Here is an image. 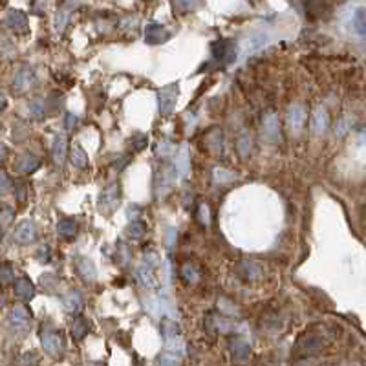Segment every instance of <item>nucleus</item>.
Wrapping results in <instances>:
<instances>
[{
  "instance_id": "nucleus-14",
  "label": "nucleus",
  "mask_w": 366,
  "mask_h": 366,
  "mask_svg": "<svg viewBox=\"0 0 366 366\" xmlns=\"http://www.w3.org/2000/svg\"><path fill=\"white\" fill-rule=\"evenodd\" d=\"M35 84V72L31 68H21L17 73H15V79H13V86L18 93H24L31 88Z\"/></svg>"
},
{
  "instance_id": "nucleus-35",
  "label": "nucleus",
  "mask_w": 366,
  "mask_h": 366,
  "mask_svg": "<svg viewBox=\"0 0 366 366\" xmlns=\"http://www.w3.org/2000/svg\"><path fill=\"white\" fill-rule=\"evenodd\" d=\"M145 231H147V225H145L141 220H136V222L128 223L126 235H128V238H130V240H139V238L145 235Z\"/></svg>"
},
{
  "instance_id": "nucleus-3",
  "label": "nucleus",
  "mask_w": 366,
  "mask_h": 366,
  "mask_svg": "<svg viewBox=\"0 0 366 366\" xmlns=\"http://www.w3.org/2000/svg\"><path fill=\"white\" fill-rule=\"evenodd\" d=\"M30 326H31L30 312L24 306L13 307L11 312H9V328L17 335H26V333L30 332Z\"/></svg>"
},
{
  "instance_id": "nucleus-32",
  "label": "nucleus",
  "mask_w": 366,
  "mask_h": 366,
  "mask_svg": "<svg viewBox=\"0 0 366 366\" xmlns=\"http://www.w3.org/2000/svg\"><path fill=\"white\" fill-rule=\"evenodd\" d=\"M178 150V145L172 143V141H168V139H165V141H160L156 147V154L161 158V160H168V158H172L174 154H176Z\"/></svg>"
},
{
  "instance_id": "nucleus-31",
  "label": "nucleus",
  "mask_w": 366,
  "mask_h": 366,
  "mask_svg": "<svg viewBox=\"0 0 366 366\" xmlns=\"http://www.w3.org/2000/svg\"><path fill=\"white\" fill-rule=\"evenodd\" d=\"M115 260L119 262L121 267H128V265H130L132 253H130V247H128L125 242H119L118 247H115Z\"/></svg>"
},
{
  "instance_id": "nucleus-2",
  "label": "nucleus",
  "mask_w": 366,
  "mask_h": 366,
  "mask_svg": "<svg viewBox=\"0 0 366 366\" xmlns=\"http://www.w3.org/2000/svg\"><path fill=\"white\" fill-rule=\"evenodd\" d=\"M210 55H213V59H215L218 64H222V66H227V64L235 63V59H236L235 41L222 38V41L213 42V44H210Z\"/></svg>"
},
{
  "instance_id": "nucleus-5",
  "label": "nucleus",
  "mask_w": 366,
  "mask_h": 366,
  "mask_svg": "<svg viewBox=\"0 0 366 366\" xmlns=\"http://www.w3.org/2000/svg\"><path fill=\"white\" fill-rule=\"evenodd\" d=\"M178 93H180V88H178V83L174 84H167L161 90H158V110L161 114L167 115L170 114L176 106V99Z\"/></svg>"
},
{
  "instance_id": "nucleus-36",
  "label": "nucleus",
  "mask_w": 366,
  "mask_h": 366,
  "mask_svg": "<svg viewBox=\"0 0 366 366\" xmlns=\"http://www.w3.org/2000/svg\"><path fill=\"white\" fill-rule=\"evenodd\" d=\"M70 21H72V13L70 11H66V9L57 11L55 13V30L59 31V33H63L68 28V24H70Z\"/></svg>"
},
{
  "instance_id": "nucleus-18",
  "label": "nucleus",
  "mask_w": 366,
  "mask_h": 366,
  "mask_svg": "<svg viewBox=\"0 0 366 366\" xmlns=\"http://www.w3.org/2000/svg\"><path fill=\"white\" fill-rule=\"evenodd\" d=\"M61 304H63V310L68 315H75L83 307V295L79 291H68L63 297V300H61Z\"/></svg>"
},
{
  "instance_id": "nucleus-20",
  "label": "nucleus",
  "mask_w": 366,
  "mask_h": 366,
  "mask_svg": "<svg viewBox=\"0 0 366 366\" xmlns=\"http://www.w3.org/2000/svg\"><path fill=\"white\" fill-rule=\"evenodd\" d=\"M328 126H330L328 112H326L322 106H317L315 112H313V115H312V132L317 136H320L328 130Z\"/></svg>"
},
{
  "instance_id": "nucleus-13",
  "label": "nucleus",
  "mask_w": 366,
  "mask_h": 366,
  "mask_svg": "<svg viewBox=\"0 0 366 366\" xmlns=\"http://www.w3.org/2000/svg\"><path fill=\"white\" fill-rule=\"evenodd\" d=\"M262 128H264V136L267 141L271 143H277L280 139V125H278V115L269 112L265 114L264 119H262Z\"/></svg>"
},
{
  "instance_id": "nucleus-28",
  "label": "nucleus",
  "mask_w": 366,
  "mask_h": 366,
  "mask_svg": "<svg viewBox=\"0 0 366 366\" xmlns=\"http://www.w3.org/2000/svg\"><path fill=\"white\" fill-rule=\"evenodd\" d=\"M180 273L187 284H198L200 277H202V275H200V269L192 264V262H185V264L181 265Z\"/></svg>"
},
{
  "instance_id": "nucleus-11",
  "label": "nucleus",
  "mask_w": 366,
  "mask_h": 366,
  "mask_svg": "<svg viewBox=\"0 0 366 366\" xmlns=\"http://www.w3.org/2000/svg\"><path fill=\"white\" fill-rule=\"evenodd\" d=\"M118 205H119V183L114 181V183H110L101 192V196H99V209L110 213V210H114Z\"/></svg>"
},
{
  "instance_id": "nucleus-1",
  "label": "nucleus",
  "mask_w": 366,
  "mask_h": 366,
  "mask_svg": "<svg viewBox=\"0 0 366 366\" xmlns=\"http://www.w3.org/2000/svg\"><path fill=\"white\" fill-rule=\"evenodd\" d=\"M160 264V257H158L154 251H148L145 253L143 260L141 264L138 265V269H136V280L141 287L145 290H154L156 287V277H154V269L158 267Z\"/></svg>"
},
{
  "instance_id": "nucleus-48",
  "label": "nucleus",
  "mask_w": 366,
  "mask_h": 366,
  "mask_svg": "<svg viewBox=\"0 0 366 366\" xmlns=\"http://www.w3.org/2000/svg\"><path fill=\"white\" fill-rule=\"evenodd\" d=\"M15 194H17V200L18 202H24L26 200V192H28V189H26V183L24 181H18V183H15Z\"/></svg>"
},
{
  "instance_id": "nucleus-25",
  "label": "nucleus",
  "mask_w": 366,
  "mask_h": 366,
  "mask_svg": "<svg viewBox=\"0 0 366 366\" xmlns=\"http://www.w3.org/2000/svg\"><path fill=\"white\" fill-rule=\"evenodd\" d=\"M160 330H161V335H163V341L167 342V344L178 341L180 328H178V324L174 322V320H170V319L161 320V322H160Z\"/></svg>"
},
{
  "instance_id": "nucleus-26",
  "label": "nucleus",
  "mask_w": 366,
  "mask_h": 366,
  "mask_svg": "<svg viewBox=\"0 0 366 366\" xmlns=\"http://www.w3.org/2000/svg\"><path fill=\"white\" fill-rule=\"evenodd\" d=\"M38 167H41V160H38L37 156H33V154H22L21 160H18V163H17V168L22 174L35 172Z\"/></svg>"
},
{
  "instance_id": "nucleus-10",
  "label": "nucleus",
  "mask_w": 366,
  "mask_h": 366,
  "mask_svg": "<svg viewBox=\"0 0 366 366\" xmlns=\"http://www.w3.org/2000/svg\"><path fill=\"white\" fill-rule=\"evenodd\" d=\"M35 238H37V225H35L33 220H24L13 231V240L21 245L31 244V242H35Z\"/></svg>"
},
{
  "instance_id": "nucleus-33",
  "label": "nucleus",
  "mask_w": 366,
  "mask_h": 366,
  "mask_svg": "<svg viewBox=\"0 0 366 366\" xmlns=\"http://www.w3.org/2000/svg\"><path fill=\"white\" fill-rule=\"evenodd\" d=\"M352 26H354V31L357 35H366V8H361L354 13Z\"/></svg>"
},
{
  "instance_id": "nucleus-34",
  "label": "nucleus",
  "mask_w": 366,
  "mask_h": 366,
  "mask_svg": "<svg viewBox=\"0 0 366 366\" xmlns=\"http://www.w3.org/2000/svg\"><path fill=\"white\" fill-rule=\"evenodd\" d=\"M236 150H238V156L242 160H245L249 156V152H251V138H249L247 132H242L238 136V139H236Z\"/></svg>"
},
{
  "instance_id": "nucleus-16",
  "label": "nucleus",
  "mask_w": 366,
  "mask_h": 366,
  "mask_svg": "<svg viewBox=\"0 0 366 366\" xmlns=\"http://www.w3.org/2000/svg\"><path fill=\"white\" fill-rule=\"evenodd\" d=\"M174 168H176L180 180H185L190 172V152L187 147H181L176 154V160H174Z\"/></svg>"
},
{
  "instance_id": "nucleus-27",
  "label": "nucleus",
  "mask_w": 366,
  "mask_h": 366,
  "mask_svg": "<svg viewBox=\"0 0 366 366\" xmlns=\"http://www.w3.org/2000/svg\"><path fill=\"white\" fill-rule=\"evenodd\" d=\"M70 160H72V165L77 168H86L88 167V154L81 145H73L72 152H70Z\"/></svg>"
},
{
  "instance_id": "nucleus-8",
  "label": "nucleus",
  "mask_w": 366,
  "mask_h": 366,
  "mask_svg": "<svg viewBox=\"0 0 366 366\" xmlns=\"http://www.w3.org/2000/svg\"><path fill=\"white\" fill-rule=\"evenodd\" d=\"M143 38L147 44L156 46V44H163V42H167L168 38H170V33H168L167 28H165L163 24H160V22H148V24L145 26Z\"/></svg>"
},
{
  "instance_id": "nucleus-44",
  "label": "nucleus",
  "mask_w": 366,
  "mask_h": 366,
  "mask_svg": "<svg viewBox=\"0 0 366 366\" xmlns=\"http://www.w3.org/2000/svg\"><path fill=\"white\" fill-rule=\"evenodd\" d=\"M35 258H37L41 264H48V262H50V258H51L50 247H48V245H42V247L38 249L37 253H35Z\"/></svg>"
},
{
  "instance_id": "nucleus-30",
  "label": "nucleus",
  "mask_w": 366,
  "mask_h": 366,
  "mask_svg": "<svg viewBox=\"0 0 366 366\" xmlns=\"http://www.w3.org/2000/svg\"><path fill=\"white\" fill-rule=\"evenodd\" d=\"M88 333V319L84 317H77L72 322V337L75 341H83L84 337Z\"/></svg>"
},
{
  "instance_id": "nucleus-9",
  "label": "nucleus",
  "mask_w": 366,
  "mask_h": 366,
  "mask_svg": "<svg viewBox=\"0 0 366 366\" xmlns=\"http://www.w3.org/2000/svg\"><path fill=\"white\" fill-rule=\"evenodd\" d=\"M324 346L326 341L320 335H302L299 339V342L295 344V352H299L302 355H313L319 354Z\"/></svg>"
},
{
  "instance_id": "nucleus-45",
  "label": "nucleus",
  "mask_w": 366,
  "mask_h": 366,
  "mask_svg": "<svg viewBox=\"0 0 366 366\" xmlns=\"http://www.w3.org/2000/svg\"><path fill=\"white\" fill-rule=\"evenodd\" d=\"M38 362V355L35 352H28L21 357V366H37Z\"/></svg>"
},
{
  "instance_id": "nucleus-29",
  "label": "nucleus",
  "mask_w": 366,
  "mask_h": 366,
  "mask_svg": "<svg viewBox=\"0 0 366 366\" xmlns=\"http://www.w3.org/2000/svg\"><path fill=\"white\" fill-rule=\"evenodd\" d=\"M77 229H79L77 227V222L72 218H64L57 223V233H59L63 238H68V240L77 235Z\"/></svg>"
},
{
  "instance_id": "nucleus-38",
  "label": "nucleus",
  "mask_w": 366,
  "mask_h": 366,
  "mask_svg": "<svg viewBox=\"0 0 366 366\" xmlns=\"http://www.w3.org/2000/svg\"><path fill=\"white\" fill-rule=\"evenodd\" d=\"M210 324L215 326L216 330H218L220 333H229L235 330V324H233V320H227L223 319V317H215L213 320H209Z\"/></svg>"
},
{
  "instance_id": "nucleus-7",
  "label": "nucleus",
  "mask_w": 366,
  "mask_h": 366,
  "mask_svg": "<svg viewBox=\"0 0 366 366\" xmlns=\"http://www.w3.org/2000/svg\"><path fill=\"white\" fill-rule=\"evenodd\" d=\"M181 361H183V342L180 341L167 344V348L158 355L160 366H180Z\"/></svg>"
},
{
  "instance_id": "nucleus-6",
  "label": "nucleus",
  "mask_w": 366,
  "mask_h": 366,
  "mask_svg": "<svg viewBox=\"0 0 366 366\" xmlns=\"http://www.w3.org/2000/svg\"><path fill=\"white\" fill-rule=\"evenodd\" d=\"M178 180H180V176H178L174 165H172V167L161 168L160 172H158V176H156V196H158V198H163V196H167Z\"/></svg>"
},
{
  "instance_id": "nucleus-40",
  "label": "nucleus",
  "mask_w": 366,
  "mask_h": 366,
  "mask_svg": "<svg viewBox=\"0 0 366 366\" xmlns=\"http://www.w3.org/2000/svg\"><path fill=\"white\" fill-rule=\"evenodd\" d=\"M30 112L35 115V118H44L46 114V101H42V99H33L30 103Z\"/></svg>"
},
{
  "instance_id": "nucleus-4",
  "label": "nucleus",
  "mask_w": 366,
  "mask_h": 366,
  "mask_svg": "<svg viewBox=\"0 0 366 366\" xmlns=\"http://www.w3.org/2000/svg\"><path fill=\"white\" fill-rule=\"evenodd\" d=\"M41 342H42V348L46 352L50 357L53 359H59L64 352V342L61 339V335L53 330H42L41 332Z\"/></svg>"
},
{
  "instance_id": "nucleus-22",
  "label": "nucleus",
  "mask_w": 366,
  "mask_h": 366,
  "mask_svg": "<svg viewBox=\"0 0 366 366\" xmlns=\"http://www.w3.org/2000/svg\"><path fill=\"white\" fill-rule=\"evenodd\" d=\"M269 42V35L265 31H255L253 35H249L247 41H245V51L247 53H255V51L262 50Z\"/></svg>"
},
{
  "instance_id": "nucleus-23",
  "label": "nucleus",
  "mask_w": 366,
  "mask_h": 366,
  "mask_svg": "<svg viewBox=\"0 0 366 366\" xmlns=\"http://www.w3.org/2000/svg\"><path fill=\"white\" fill-rule=\"evenodd\" d=\"M66 152H68V138L66 136H57L53 141V148H51V154H53V161L57 165H64L66 161Z\"/></svg>"
},
{
  "instance_id": "nucleus-39",
  "label": "nucleus",
  "mask_w": 366,
  "mask_h": 366,
  "mask_svg": "<svg viewBox=\"0 0 366 366\" xmlns=\"http://www.w3.org/2000/svg\"><path fill=\"white\" fill-rule=\"evenodd\" d=\"M147 143H148V139H147V136L145 134H134L130 138V152H139V150H143L145 147H147Z\"/></svg>"
},
{
  "instance_id": "nucleus-49",
  "label": "nucleus",
  "mask_w": 366,
  "mask_h": 366,
  "mask_svg": "<svg viewBox=\"0 0 366 366\" xmlns=\"http://www.w3.org/2000/svg\"><path fill=\"white\" fill-rule=\"evenodd\" d=\"M9 190V178L6 172H2V194H6Z\"/></svg>"
},
{
  "instance_id": "nucleus-17",
  "label": "nucleus",
  "mask_w": 366,
  "mask_h": 366,
  "mask_svg": "<svg viewBox=\"0 0 366 366\" xmlns=\"http://www.w3.org/2000/svg\"><path fill=\"white\" fill-rule=\"evenodd\" d=\"M75 269H77V273H79V277L83 278L84 282H93V280L97 278L95 265H93V262L90 260V258H86V257H79V258H77Z\"/></svg>"
},
{
  "instance_id": "nucleus-21",
  "label": "nucleus",
  "mask_w": 366,
  "mask_h": 366,
  "mask_svg": "<svg viewBox=\"0 0 366 366\" xmlns=\"http://www.w3.org/2000/svg\"><path fill=\"white\" fill-rule=\"evenodd\" d=\"M240 273L244 275V278L251 280V282H257L264 277V269H262V265L258 264L257 260H244L240 264Z\"/></svg>"
},
{
  "instance_id": "nucleus-37",
  "label": "nucleus",
  "mask_w": 366,
  "mask_h": 366,
  "mask_svg": "<svg viewBox=\"0 0 366 366\" xmlns=\"http://www.w3.org/2000/svg\"><path fill=\"white\" fill-rule=\"evenodd\" d=\"M213 178H215L216 183H231L233 180H236V174L231 172V170H225V168H215L213 170Z\"/></svg>"
},
{
  "instance_id": "nucleus-12",
  "label": "nucleus",
  "mask_w": 366,
  "mask_h": 366,
  "mask_svg": "<svg viewBox=\"0 0 366 366\" xmlns=\"http://www.w3.org/2000/svg\"><path fill=\"white\" fill-rule=\"evenodd\" d=\"M306 115H307V112L302 105H299V103L291 105L290 108H287V125H290L291 130L293 132L302 130L304 123H306Z\"/></svg>"
},
{
  "instance_id": "nucleus-19",
  "label": "nucleus",
  "mask_w": 366,
  "mask_h": 366,
  "mask_svg": "<svg viewBox=\"0 0 366 366\" xmlns=\"http://www.w3.org/2000/svg\"><path fill=\"white\" fill-rule=\"evenodd\" d=\"M13 290H15V295L22 300H31L35 297V286L28 277H18L13 282Z\"/></svg>"
},
{
  "instance_id": "nucleus-42",
  "label": "nucleus",
  "mask_w": 366,
  "mask_h": 366,
  "mask_svg": "<svg viewBox=\"0 0 366 366\" xmlns=\"http://www.w3.org/2000/svg\"><path fill=\"white\" fill-rule=\"evenodd\" d=\"M176 242H178V231L174 227H170L167 231V235H165V247H167L168 253L176 247Z\"/></svg>"
},
{
  "instance_id": "nucleus-47",
  "label": "nucleus",
  "mask_w": 366,
  "mask_h": 366,
  "mask_svg": "<svg viewBox=\"0 0 366 366\" xmlns=\"http://www.w3.org/2000/svg\"><path fill=\"white\" fill-rule=\"evenodd\" d=\"M79 115L75 114H68L66 118H64V126H66V130H75L77 126H79Z\"/></svg>"
},
{
  "instance_id": "nucleus-24",
  "label": "nucleus",
  "mask_w": 366,
  "mask_h": 366,
  "mask_svg": "<svg viewBox=\"0 0 366 366\" xmlns=\"http://www.w3.org/2000/svg\"><path fill=\"white\" fill-rule=\"evenodd\" d=\"M8 26L15 31H24L28 28V15L21 9H11L8 13V18H6Z\"/></svg>"
},
{
  "instance_id": "nucleus-41",
  "label": "nucleus",
  "mask_w": 366,
  "mask_h": 366,
  "mask_svg": "<svg viewBox=\"0 0 366 366\" xmlns=\"http://www.w3.org/2000/svg\"><path fill=\"white\" fill-rule=\"evenodd\" d=\"M13 216H15V210L11 207H2V213H0V225H2V231H6L9 225V222H13Z\"/></svg>"
},
{
  "instance_id": "nucleus-43",
  "label": "nucleus",
  "mask_w": 366,
  "mask_h": 366,
  "mask_svg": "<svg viewBox=\"0 0 366 366\" xmlns=\"http://www.w3.org/2000/svg\"><path fill=\"white\" fill-rule=\"evenodd\" d=\"M198 220L202 222V225H205V227L210 223V210H209V205H207V203H200Z\"/></svg>"
},
{
  "instance_id": "nucleus-50",
  "label": "nucleus",
  "mask_w": 366,
  "mask_h": 366,
  "mask_svg": "<svg viewBox=\"0 0 366 366\" xmlns=\"http://www.w3.org/2000/svg\"><path fill=\"white\" fill-rule=\"evenodd\" d=\"M295 366H317V362L313 361V359H306V361H300V362H297Z\"/></svg>"
},
{
  "instance_id": "nucleus-46",
  "label": "nucleus",
  "mask_w": 366,
  "mask_h": 366,
  "mask_svg": "<svg viewBox=\"0 0 366 366\" xmlns=\"http://www.w3.org/2000/svg\"><path fill=\"white\" fill-rule=\"evenodd\" d=\"M13 277H15V271H13V265H9V264H2V284H9V282H13Z\"/></svg>"
},
{
  "instance_id": "nucleus-15",
  "label": "nucleus",
  "mask_w": 366,
  "mask_h": 366,
  "mask_svg": "<svg viewBox=\"0 0 366 366\" xmlns=\"http://www.w3.org/2000/svg\"><path fill=\"white\" fill-rule=\"evenodd\" d=\"M229 348H231L233 359H235L236 362H240V364L247 362L249 357H251V346L245 341H242V339H238V337L229 342Z\"/></svg>"
}]
</instances>
